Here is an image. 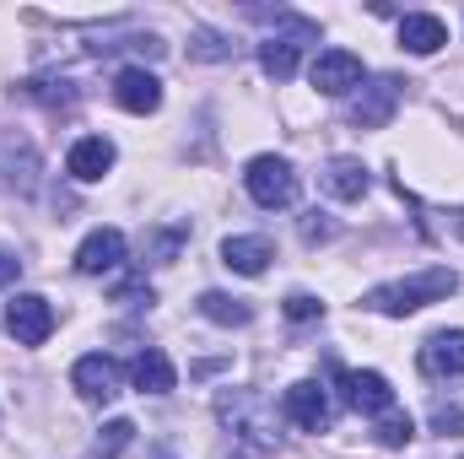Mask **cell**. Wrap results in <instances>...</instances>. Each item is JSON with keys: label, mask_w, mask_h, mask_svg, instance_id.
Masks as SVG:
<instances>
[{"label": "cell", "mask_w": 464, "mask_h": 459, "mask_svg": "<svg viewBox=\"0 0 464 459\" xmlns=\"http://www.w3.org/2000/svg\"><path fill=\"white\" fill-rule=\"evenodd\" d=\"M454 292H459V276H454L449 265H432V270H416V276H400V281L372 287V292L362 298V308L389 314V319H405V314H416V308H427V303H449Z\"/></svg>", "instance_id": "cell-1"}, {"label": "cell", "mask_w": 464, "mask_h": 459, "mask_svg": "<svg viewBox=\"0 0 464 459\" xmlns=\"http://www.w3.org/2000/svg\"><path fill=\"white\" fill-rule=\"evenodd\" d=\"M217 416H222L227 433H237V438L254 444V449H276V438H281L270 400L254 395V389H222V395H217Z\"/></svg>", "instance_id": "cell-2"}, {"label": "cell", "mask_w": 464, "mask_h": 459, "mask_svg": "<svg viewBox=\"0 0 464 459\" xmlns=\"http://www.w3.org/2000/svg\"><path fill=\"white\" fill-rule=\"evenodd\" d=\"M243 184H248L254 206H265V211H286V206L297 200V173H292V162H286V157H270V151L243 168Z\"/></svg>", "instance_id": "cell-3"}, {"label": "cell", "mask_w": 464, "mask_h": 459, "mask_svg": "<svg viewBox=\"0 0 464 459\" xmlns=\"http://www.w3.org/2000/svg\"><path fill=\"white\" fill-rule=\"evenodd\" d=\"M394 109H400V82H394V76H378V82L356 87L346 119L356 124V130H383V124L394 119Z\"/></svg>", "instance_id": "cell-4"}, {"label": "cell", "mask_w": 464, "mask_h": 459, "mask_svg": "<svg viewBox=\"0 0 464 459\" xmlns=\"http://www.w3.org/2000/svg\"><path fill=\"white\" fill-rule=\"evenodd\" d=\"M5 330L16 336V346H44L49 336H54V308H49V298H38V292L11 298V308H5Z\"/></svg>", "instance_id": "cell-5"}, {"label": "cell", "mask_w": 464, "mask_h": 459, "mask_svg": "<svg viewBox=\"0 0 464 459\" xmlns=\"http://www.w3.org/2000/svg\"><path fill=\"white\" fill-rule=\"evenodd\" d=\"M71 384H76V395H82V400H92V405H109V400H119V384H124V373H119L114 356L92 351V356H82V362L71 367Z\"/></svg>", "instance_id": "cell-6"}, {"label": "cell", "mask_w": 464, "mask_h": 459, "mask_svg": "<svg viewBox=\"0 0 464 459\" xmlns=\"http://www.w3.org/2000/svg\"><path fill=\"white\" fill-rule=\"evenodd\" d=\"M308 82H314L324 98H346V93H356V87H362V60H356L351 49H324V54L314 60Z\"/></svg>", "instance_id": "cell-7"}, {"label": "cell", "mask_w": 464, "mask_h": 459, "mask_svg": "<svg viewBox=\"0 0 464 459\" xmlns=\"http://www.w3.org/2000/svg\"><path fill=\"white\" fill-rule=\"evenodd\" d=\"M114 103L124 114H157L162 109V82L146 65H124L114 76Z\"/></svg>", "instance_id": "cell-8"}, {"label": "cell", "mask_w": 464, "mask_h": 459, "mask_svg": "<svg viewBox=\"0 0 464 459\" xmlns=\"http://www.w3.org/2000/svg\"><path fill=\"white\" fill-rule=\"evenodd\" d=\"M119 259H124V232L119 228L87 232L82 249H76V270L82 276H109V270H119Z\"/></svg>", "instance_id": "cell-9"}, {"label": "cell", "mask_w": 464, "mask_h": 459, "mask_svg": "<svg viewBox=\"0 0 464 459\" xmlns=\"http://www.w3.org/2000/svg\"><path fill=\"white\" fill-rule=\"evenodd\" d=\"M109 168H114V141H109V135H82V141L71 146V157H65V173H71L76 184H98Z\"/></svg>", "instance_id": "cell-10"}, {"label": "cell", "mask_w": 464, "mask_h": 459, "mask_svg": "<svg viewBox=\"0 0 464 459\" xmlns=\"http://www.w3.org/2000/svg\"><path fill=\"white\" fill-rule=\"evenodd\" d=\"M286 416L303 427V433H324L330 427V395L314 384V378H297L286 389Z\"/></svg>", "instance_id": "cell-11"}, {"label": "cell", "mask_w": 464, "mask_h": 459, "mask_svg": "<svg viewBox=\"0 0 464 459\" xmlns=\"http://www.w3.org/2000/svg\"><path fill=\"white\" fill-rule=\"evenodd\" d=\"M335 378L346 389V405L367 411V416H389L394 411V389H389L383 373H335Z\"/></svg>", "instance_id": "cell-12"}, {"label": "cell", "mask_w": 464, "mask_h": 459, "mask_svg": "<svg viewBox=\"0 0 464 459\" xmlns=\"http://www.w3.org/2000/svg\"><path fill=\"white\" fill-rule=\"evenodd\" d=\"M421 367L432 378H459L464 373V330H438L421 346Z\"/></svg>", "instance_id": "cell-13"}, {"label": "cell", "mask_w": 464, "mask_h": 459, "mask_svg": "<svg viewBox=\"0 0 464 459\" xmlns=\"http://www.w3.org/2000/svg\"><path fill=\"white\" fill-rule=\"evenodd\" d=\"M449 44V27H443V16H427V11H411V16H400V49H411V54H438Z\"/></svg>", "instance_id": "cell-14"}, {"label": "cell", "mask_w": 464, "mask_h": 459, "mask_svg": "<svg viewBox=\"0 0 464 459\" xmlns=\"http://www.w3.org/2000/svg\"><path fill=\"white\" fill-rule=\"evenodd\" d=\"M130 378H135V389H140V395H173V384H179V373H173L168 351H157V346H146V351L130 362Z\"/></svg>", "instance_id": "cell-15"}, {"label": "cell", "mask_w": 464, "mask_h": 459, "mask_svg": "<svg viewBox=\"0 0 464 459\" xmlns=\"http://www.w3.org/2000/svg\"><path fill=\"white\" fill-rule=\"evenodd\" d=\"M222 265L237 270V276H265V265H270V238H259V232L227 238V243H222Z\"/></svg>", "instance_id": "cell-16"}, {"label": "cell", "mask_w": 464, "mask_h": 459, "mask_svg": "<svg viewBox=\"0 0 464 459\" xmlns=\"http://www.w3.org/2000/svg\"><path fill=\"white\" fill-rule=\"evenodd\" d=\"M324 190H330L335 200H362V195L372 190V173H367L356 157H330V168H324Z\"/></svg>", "instance_id": "cell-17"}, {"label": "cell", "mask_w": 464, "mask_h": 459, "mask_svg": "<svg viewBox=\"0 0 464 459\" xmlns=\"http://www.w3.org/2000/svg\"><path fill=\"white\" fill-rule=\"evenodd\" d=\"M297 38H314V33H297ZM297 38H286V33H270L265 44H259V65H265V76H276V82H292V71H297Z\"/></svg>", "instance_id": "cell-18"}, {"label": "cell", "mask_w": 464, "mask_h": 459, "mask_svg": "<svg viewBox=\"0 0 464 459\" xmlns=\"http://www.w3.org/2000/svg\"><path fill=\"white\" fill-rule=\"evenodd\" d=\"M200 314L211 325H248L254 319V308L243 298H227V292H200Z\"/></svg>", "instance_id": "cell-19"}, {"label": "cell", "mask_w": 464, "mask_h": 459, "mask_svg": "<svg viewBox=\"0 0 464 459\" xmlns=\"http://www.w3.org/2000/svg\"><path fill=\"white\" fill-rule=\"evenodd\" d=\"M130 444H135V422H130V416H114V422H109V427L98 433V454H103V459L124 454Z\"/></svg>", "instance_id": "cell-20"}, {"label": "cell", "mask_w": 464, "mask_h": 459, "mask_svg": "<svg viewBox=\"0 0 464 459\" xmlns=\"http://www.w3.org/2000/svg\"><path fill=\"white\" fill-rule=\"evenodd\" d=\"M411 438H416V422H411L405 411H389V416L378 422V444H383V449H405Z\"/></svg>", "instance_id": "cell-21"}, {"label": "cell", "mask_w": 464, "mask_h": 459, "mask_svg": "<svg viewBox=\"0 0 464 459\" xmlns=\"http://www.w3.org/2000/svg\"><path fill=\"white\" fill-rule=\"evenodd\" d=\"M319 314H324V303H319L314 292H292V298H286V319H292V325H308V319H319Z\"/></svg>", "instance_id": "cell-22"}, {"label": "cell", "mask_w": 464, "mask_h": 459, "mask_svg": "<svg viewBox=\"0 0 464 459\" xmlns=\"http://www.w3.org/2000/svg\"><path fill=\"white\" fill-rule=\"evenodd\" d=\"M432 433L464 438V405H438V411H432Z\"/></svg>", "instance_id": "cell-23"}, {"label": "cell", "mask_w": 464, "mask_h": 459, "mask_svg": "<svg viewBox=\"0 0 464 459\" xmlns=\"http://www.w3.org/2000/svg\"><path fill=\"white\" fill-rule=\"evenodd\" d=\"M195 60H232V44H222L217 33H200V44H189Z\"/></svg>", "instance_id": "cell-24"}, {"label": "cell", "mask_w": 464, "mask_h": 459, "mask_svg": "<svg viewBox=\"0 0 464 459\" xmlns=\"http://www.w3.org/2000/svg\"><path fill=\"white\" fill-rule=\"evenodd\" d=\"M16 270H22V259H11V254H0V287H11V281H16Z\"/></svg>", "instance_id": "cell-25"}, {"label": "cell", "mask_w": 464, "mask_h": 459, "mask_svg": "<svg viewBox=\"0 0 464 459\" xmlns=\"http://www.w3.org/2000/svg\"><path fill=\"white\" fill-rule=\"evenodd\" d=\"M330 222H314V217H308V222H303V238H308V243H314V238H330Z\"/></svg>", "instance_id": "cell-26"}, {"label": "cell", "mask_w": 464, "mask_h": 459, "mask_svg": "<svg viewBox=\"0 0 464 459\" xmlns=\"http://www.w3.org/2000/svg\"><path fill=\"white\" fill-rule=\"evenodd\" d=\"M232 459H248V454H232Z\"/></svg>", "instance_id": "cell-27"}, {"label": "cell", "mask_w": 464, "mask_h": 459, "mask_svg": "<svg viewBox=\"0 0 464 459\" xmlns=\"http://www.w3.org/2000/svg\"><path fill=\"white\" fill-rule=\"evenodd\" d=\"M459 232H464V217H459Z\"/></svg>", "instance_id": "cell-28"}]
</instances>
